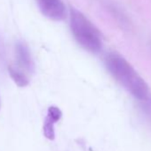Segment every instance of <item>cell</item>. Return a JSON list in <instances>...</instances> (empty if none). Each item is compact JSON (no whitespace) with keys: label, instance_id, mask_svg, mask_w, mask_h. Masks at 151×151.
<instances>
[{"label":"cell","instance_id":"1","mask_svg":"<svg viewBox=\"0 0 151 151\" xmlns=\"http://www.w3.org/2000/svg\"><path fill=\"white\" fill-rule=\"evenodd\" d=\"M105 66L112 77L133 97L140 101L149 99V89L145 80L121 55L110 52L105 57Z\"/></svg>","mask_w":151,"mask_h":151},{"label":"cell","instance_id":"2","mask_svg":"<svg viewBox=\"0 0 151 151\" xmlns=\"http://www.w3.org/2000/svg\"><path fill=\"white\" fill-rule=\"evenodd\" d=\"M70 29L77 42L91 52H99L102 48V39L96 27L78 10L70 9Z\"/></svg>","mask_w":151,"mask_h":151},{"label":"cell","instance_id":"3","mask_svg":"<svg viewBox=\"0 0 151 151\" xmlns=\"http://www.w3.org/2000/svg\"><path fill=\"white\" fill-rule=\"evenodd\" d=\"M41 13L53 21L63 20L66 16V9L62 0H37Z\"/></svg>","mask_w":151,"mask_h":151},{"label":"cell","instance_id":"4","mask_svg":"<svg viewBox=\"0 0 151 151\" xmlns=\"http://www.w3.org/2000/svg\"><path fill=\"white\" fill-rule=\"evenodd\" d=\"M15 53L19 63L29 72H34L35 65L31 56V52L25 43L18 41L15 44Z\"/></svg>","mask_w":151,"mask_h":151},{"label":"cell","instance_id":"5","mask_svg":"<svg viewBox=\"0 0 151 151\" xmlns=\"http://www.w3.org/2000/svg\"><path fill=\"white\" fill-rule=\"evenodd\" d=\"M61 117V111L59 108L52 106L48 109L47 116L45 117V123H44V134L45 136L52 140L54 139L55 133H54V124L56 122L60 120Z\"/></svg>","mask_w":151,"mask_h":151},{"label":"cell","instance_id":"6","mask_svg":"<svg viewBox=\"0 0 151 151\" xmlns=\"http://www.w3.org/2000/svg\"><path fill=\"white\" fill-rule=\"evenodd\" d=\"M8 72L12 79L19 87H25L29 85V79L26 77V75L23 72H22L20 69H18L16 67L9 66Z\"/></svg>","mask_w":151,"mask_h":151},{"label":"cell","instance_id":"7","mask_svg":"<svg viewBox=\"0 0 151 151\" xmlns=\"http://www.w3.org/2000/svg\"><path fill=\"white\" fill-rule=\"evenodd\" d=\"M6 64V48L3 39L0 36V70H2Z\"/></svg>","mask_w":151,"mask_h":151},{"label":"cell","instance_id":"8","mask_svg":"<svg viewBox=\"0 0 151 151\" xmlns=\"http://www.w3.org/2000/svg\"><path fill=\"white\" fill-rule=\"evenodd\" d=\"M0 108H1V100H0Z\"/></svg>","mask_w":151,"mask_h":151}]
</instances>
